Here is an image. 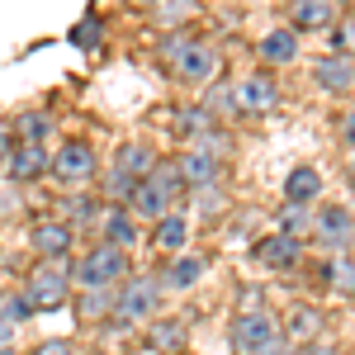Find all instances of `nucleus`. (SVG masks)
Segmentation results:
<instances>
[{
	"label": "nucleus",
	"mask_w": 355,
	"mask_h": 355,
	"mask_svg": "<svg viewBox=\"0 0 355 355\" xmlns=\"http://www.w3.org/2000/svg\"><path fill=\"white\" fill-rule=\"evenodd\" d=\"M180 194H185L180 166H175V162H157V166H152V171H147V175L133 185V194H128V209H133V218L157 223V218H166V214H175Z\"/></svg>",
	"instance_id": "f257e3e1"
},
{
	"label": "nucleus",
	"mask_w": 355,
	"mask_h": 355,
	"mask_svg": "<svg viewBox=\"0 0 355 355\" xmlns=\"http://www.w3.org/2000/svg\"><path fill=\"white\" fill-rule=\"evenodd\" d=\"M162 62L180 76L185 85H209L218 76L223 57L214 43H204V38H190V33H171L162 43Z\"/></svg>",
	"instance_id": "f03ea898"
},
{
	"label": "nucleus",
	"mask_w": 355,
	"mask_h": 355,
	"mask_svg": "<svg viewBox=\"0 0 355 355\" xmlns=\"http://www.w3.org/2000/svg\"><path fill=\"white\" fill-rule=\"evenodd\" d=\"M162 299H166V284L162 275H128L114 294V318L119 327H137V322H152L162 313Z\"/></svg>",
	"instance_id": "7ed1b4c3"
},
{
	"label": "nucleus",
	"mask_w": 355,
	"mask_h": 355,
	"mask_svg": "<svg viewBox=\"0 0 355 355\" xmlns=\"http://www.w3.org/2000/svg\"><path fill=\"white\" fill-rule=\"evenodd\" d=\"M133 275V261H128V251H119V246H90L81 261H76V270L71 279L81 284V289H119L123 279Z\"/></svg>",
	"instance_id": "20e7f679"
},
{
	"label": "nucleus",
	"mask_w": 355,
	"mask_h": 355,
	"mask_svg": "<svg viewBox=\"0 0 355 355\" xmlns=\"http://www.w3.org/2000/svg\"><path fill=\"white\" fill-rule=\"evenodd\" d=\"M71 270L67 261H38L33 275L24 279V299L33 303V313H53V308H67L71 303Z\"/></svg>",
	"instance_id": "39448f33"
},
{
	"label": "nucleus",
	"mask_w": 355,
	"mask_h": 355,
	"mask_svg": "<svg viewBox=\"0 0 355 355\" xmlns=\"http://www.w3.org/2000/svg\"><path fill=\"white\" fill-rule=\"evenodd\" d=\"M157 166V152L147 147V142H123L119 152H114V166L110 175H105V190H110L114 204H128V194H133V185Z\"/></svg>",
	"instance_id": "423d86ee"
},
{
	"label": "nucleus",
	"mask_w": 355,
	"mask_h": 355,
	"mask_svg": "<svg viewBox=\"0 0 355 355\" xmlns=\"http://www.w3.org/2000/svg\"><path fill=\"white\" fill-rule=\"evenodd\" d=\"M313 237H318V246L331 251V256L355 251V214L346 204H322V209L313 214Z\"/></svg>",
	"instance_id": "0eeeda50"
},
{
	"label": "nucleus",
	"mask_w": 355,
	"mask_h": 355,
	"mask_svg": "<svg viewBox=\"0 0 355 355\" xmlns=\"http://www.w3.org/2000/svg\"><path fill=\"white\" fill-rule=\"evenodd\" d=\"M95 171H100V162H95V147L85 137H67L53 152V175L62 185H85V180H95Z\"/></svg>",
	"instance_id": "6e6552de"
},
{
	"label": "nucleus",
	"mask_w": 355,
	"mask_h": 355,
	"mask_svg": "<svg viewBox=\"0 0 355 355\" xmlns=\"http://www.w3.org/2000/svg\"><path fill=\"white\" fill-rule=\"evenodd\" d=\"M279 318H270L266 308H242L237 318H232V351L237 355H256L270 336H279Z\"/></svg>",
	"instance_id": "1a4fd4ad"
},
{
	"label": "nucleus",
	"mask_w": 355,
	"mask_h": 355,
	"mask_svg": "<svg viewBox=\"0 0 355 355\" xmlns=\"http://www.w3.org/2000/svg\"><path fill=\"white\" fill-rule=\"evenodd\" d=\"M71 242H76V227L67 218H38L28 227V246L38 251V261H67Z\"/></svg>",
	"instance_id": "9d476101"
},
{
	"label": "nucleus",
	"mask_w": 355,
	"mask_h": 355,
	"mask_svg": "<svg viewBox=\"0 0 355 355\" xmlns=\"http://www.w3.org/2000/svg\"><path fill=\"white\" fill-rule=\"evenodd\" d=\"M175 166H180L185 190H194V194L223 185V157H218V152H209V147H190L185 157H175Z\"/></svg>",
	"instance_id": "9b49d317"
},
{
	"label": "nucleus",
	"mask_w": 355,
	"mask_h": 355,
	"mask_svg": "<svg viewBox=\"0 0 355 355\" xmlns=\"http://www.w3.org/2000/svg\"><path fill=\"white\" fill-rule=\"evenodd\" d=\"M5 175H10V185H33V180L53 175V157H48V147H43V142H15Z\"/></svg>",
	"instance_id": "f8f14e48"
},
{
	"label": "nucleus",
	"mask_w": 355,
	"mask_h": 355,
	"mask_svg": "<svg viewBox=\"0 0 355 355\" xmlns=\"http://www.w3.org/2000/svg\"><path fill=\"white\" fill-rule=\"evenodd\" d=\"M279 105V90L270 76H242L232 85V110L237 114H270Z\"/></svg>",
	"instance_id": "ddd939ff"
},
{
	"label": "nucleus",
	"mask_w": 355,
	"mask_h": 355,
	"mask_svg": "<svg viewBox=\"0 0 355 355\" xmlns=\"http://www.w3.org/2000/svg\"><path fill=\"white\" fill-rule=\"evenodd\" d=\"M251 256H256L266 270H294L303 246H299V237H289V232H270V237H261V242L251 246Z\"/></svg>",
	"instance_id": "4468645a"
},
{
	"label": "nucleus",
	"mask_w": 355,
	"mask_h": 355,
	"mask_svg": "<svg viewBox=\"0 0 355 355\" xmlns=\"http://www.w3.org/2000/svg\"><path fill=\"white\" fill-rule=\"evenodd\" d=\"M100 242L119 246V251H133L137 218H133V209H128V204H105V214H100Z\"/></svg>",
	"instance_id": "2eb2a0df"
},
{
	"label": "nucleus",
	"mask_w": 355,
	"mask_h": 355,
	"mask_svg": "<svg viewBox=\"0 0 355 355\" xmlns=\"http://www.w3.org/2000/svg\"><path fill=\"white\" fill-rule=\"evenodd\" d=\"M313 81L322 85L327 95H355V57L327 53L318 67H313Z\"/></svg>",
	"instance_id": "dca6fc26"
},
{
	"label": "nucleus",
	"mask_w": 355,
	"mask_h": 355,
	"mask_svg": "<svg viewBox=\"0 0 355 355\" xmlns=\"http://www.w3.org/2000/svg\"><path fill=\"white\" fill-rule=\"evenodd\" d=\"M336 24V0H294L289 5V28L294 33H318Z\"/></svg>",
	"instance_id": "f3484780"
},
{
	"label": "nucleus",
	"mask_w": 355,
	"mask_h": 355,
	"mask_svg": "<svg viewBox=\"0 0 355 355\" xmlns=\"http://www.w3.org/2000/svg\"><path fill=\"white\" fill-rule=\"evenodd\" d=\"M261 62L266 67H289V62H299V33L284 24V28H270L266 38H261Z\"/></svg>",
	"instance_id": "a211bd4d"
},
{
	"label": "nucleus",
	"mask_w": 355,
	"mask_h": 355,
	"mask_svg": "<svg viewBox=\"0 0 355 355\" xmlns=\"http://www.w3.org/2000/svg\"><path fill=\"white\" fill-rule=\"evenodd\" d=\"M322 194V171L318 166H294L284 175V204H318Z\"/></svg>",
	"instance_id": "6ab92c4d"
},
{
	"label": "nucleus",
	"mask_w": 355,
	"mask_h": 355,
	"mask_svg": "<svg viewBox=\"0 0 355 355\" xmlns=\"http://www.w3.org/2000/svg\"><path fill=\"white\" fill-rule=\"evenodd\" d=\"M279 327H284V336H289V346H313L318 331H322V308L299 303V308L289 313V322H279Z\"/></svg>",
	"instance_id": "aec40b11"
},
{
	"label": "nucleus",
	"mask_w": 355,
	"mask_h": 355,
	"mask_svg": "<svg viewBox=\"0 0 355 355\" xmlns=\"http://www.w3.org/2000/svg\"><path fill=\"white\" fill-rule=\"evenodd\" d=\"M185 341H190V331H185V322L180 318H152V327H147V346L157 355H180L185 351Z\"/></svg>",
	"instance_id": "412c9836"
},
{
	"label": "nucleus",
	"mask_w": 355,
	"mask_h": 355,
	"mask_svg": "<svg viewBox=\"0 0 355 355\" xmlns=\"http://www.w3.org/2000/svg\"><path fill=\"white\" fill-rule=\"evenodd\" d=\"M204 270H209V261H204V256H185V251H180V256L166 266L162 284H166V289H175V294H185V289H194V284L204 279Z\"/></svg>",
	"instance_id": "4be33fe9"
},
{
	"label": "nucleus",
	"mask_w": 355,
	"mask_h": 355,
	"mask_svg": "<svg viewBox=\"0 0 355 355\" xmlns=\"http://www.w3.org/2000/svg\"><path fill=\"white\" fill-rule=\"evenodd\" d=\"M185 242H190V227H185V218H180V214H166V218L152 223V246H157V251L180 256V251H185Z\"/></svg>",
	"instance_id": "5701e85b"
},
{
	"label": "nucleus",
	"mask_w": 355,
	"mask_h": 355,
	"mask_svg": "<svg viewBox=\"0 0 355 355\" xmlns=\"http://www.w3.org/2000/svg\"><path fill=\"white\" fill-rule=\"evenodd\" d=\"M114 294H119V289H81L76 318H81V322H105V318H114Z\"/></svg>",
	"instance_id": "b1692460"
},
{
	"label": "nucleus",
	"mask_w": 355,
	"mask_h": 355,
	"mask_svg": "<svg viewBox=\"0 0 355 355\" xmlns=\"http://www.w3.org/2000/svg\"><path fill=\"white\" fill-rule=\"evenodd\" d=\"M53 133V114L48 110H28L15 119V142H48Z\"/></svg>",
	"instance_id": "393cba45"
},
{
	"label": "nucleus",
	"mask_w": 355,
	"mask_h": 355,
	"mask_svg": "<svg viewBox=\"0 0 355 355\" xmlns=\"http://www.w3.org/2000/svg\"><path fill=\"white\" fill-rule=\"evenodd\" d=\"M327 279H331V289H336V294H346V299L355 294V256H351V251L327 261Z\"/></svg>",
	"instance_id": "a878e982"
},
{
	"label": "nucleus",
	"mask_w": 355,
	"mask_h": 355,
	"mask_svg": "<svg viewBox=\"0 0 355 355\" xmlns=\"http://www.w3.org/2000/svg\"><path fill=\"white\" fill-rule=\"evenodd\" d=\"M0 318L19 327V322H28V318H33V303H28L24 294H15V289H5V294H0Z\"/></svg>",
	"instance_id": "bb28decb"
},
{
	"label": "nucleus",
	"mask_w": 355,
	"mask_h": 355,
	"mask_svg": "<svg viewBox=\"0 0 355 355\" xmlns=\"http://www.w3.org/2000/svg\"><path fill=\"white\" fill-rule=\"evenodd\" d=\"M100 204H90V199H67V218L76 223V227H100Z\"/></svg>",
	"instance_id": "cd10ccee"
},
{
	"label": "nucleus",
	"mask_w": 355,
	"mask_h": 355,
	"mask_svg": "<svg viewBox=\"0 0 355 355\" xmlns=\"http://www.w3.org/2000/svg\"><path fill=\"white\" fill-rule=\"evenodd\" d=\"M194 19V0H162V24L180 28Z\"/></svg>",
	"instance_id": "c85d7f7f"
},
{
	"label": "nucleus",
	"mask_w": 355,
	"mask_h": 355,
	"mask_svg": "<svg viewBox=\"0 0 355 355\" xmlns=\"http://www.w3.org/2000/svg\"><path fill=\"white\" fill-rule=\"evenodd\" d=\"M308 204H284V218H279V232H289V237H299L303 227H308Z\"/></svg>",
	"instance_id": "c756f323"
},
{
	"label": "nucleus",
	"mask_w": 355,
	"mask_h": 355,
	"mask_svg": "<svg viewBox=\"0 0 355 355\" xmlns=\"http://www.w3.org/2000/svg\"><path fill=\"white\" fill-rule=\"evenodd\" d=\"M100 38H105L100 19H81V24L71 28V43H76V48H100Z\"/></svg>",
	"instance_id": "7c9ffc66"
},
{
	"label": "nucleus",
	"mask_w": 355,
	"mask_h": 355,
	"mask_svg": "<svg viewBox=\"0 0 355 355\" xmlns=\"http://www.w3.org/2000/svg\"><path fill=\"white\" fill-rule=\"evenodd\" d=\"M351 48H355V15H346L336 24V53H351Z\"/></svg>",
	"instance_id": "2f4dec72"
},
{
	"label": "nucleus",
	"mask_w": 355,
	"mask_h": 355,
	"mask_svg": "<svg viewBox=\"0 0 355 355\" xmlns=\"http://www.w3.org/2000/svg\"><path fill=\"white\" fill-rule=\"evenodd\" d=\"M256 355H289V336H284V331H279V336H270V341H266Z\"/></svg>",
	"instance_id": "473e14b6"
},
{
	"label": "nucleus",
	"mask_w": 355,
	"mask_h": 355,
	"mask_svg": "<svg viewBox=\"0 0 355 355\" xmlns=\"http://www.w3.org/2000/svg\"><path fill=\"white\" fill-rule=\"evenodd\" d=\"M341 142H346V147L355 152V110H346V114H341Z\"/></svg>",
	"instance_id": "72a5a7b5"
},
{
	"label": "nucleus",
	"mask_w": 355,
	"mask_h": 355,
	"mask_svg": "<svg viewBox=\"0 0 355 355\" xmlns=\"http://www.w3.org/2000/svg\"><path fill=\"white\" fill-rule=\"evenodd\" d=\"M10 152H15V133H5V128H0V171L10 166Z\"/></svg>",
	"instance_id": "f704fd0d"
},
{
	"label": "nucleus",
	"mask_w": 355,
	"mask_h": 355,
	"mask_svg": "<svg viewBox=\"0 0 355 355\" xmlns=\"http://www.w3.org/2000/svg\"><path fill=\"white\" fill-rule=\"evenodd\" d=\"M38 355H71V346H67V341H48Z\"/></svg>",
	"instance_id": "c9c22d12"
},
{
	"label": "nucleus",
	"mask_w": 355,
	"mask_h": 355,
	"mask_svg": "<svg viewBox=\"0 0 355 355\" xmlns=\"http://www.w3.org/2000/svg\"><path fill=\"white\" fill-rule=\"evenodd\" d=\"M10 341H15V322H5V318H0V346H10Z\"/></svg>",
	"instance_id": "e433bc0d"
},
{
	"label": "nucleus",
	"mask_w": 355,
	"mask_h": 355,
	"mask_svg": "<svg viewBox=\"0 0 355 355\" xmlns=\"http://www.w3.org/2000/svg\"><path fill=\"white\" fill-rule=\"evenodd\" d=\"M346 185L355 190V152H351V162H346Z\"/></svg>",
	"instance_id": "4c0bfd02"
},
{
	"label": "nucleus",
	"mask_w": 355,
	"mask_h": 355,
	"mask_svg": "<svg viewBox=\"0 0 355 355\" xmlns=\"http://www.w3.org/2000/svg\"><path fill=\"white\" fill-rule=\"evenodd\" d=\"M318 346V341H313ZM313 346H289V355H313Z\"/></svg>",
	"instance_id": "58836bf2"
},
{
	"label": "nucleus",
	"mask_w": 355,
	"mask_h": 355,
	"mask_svg": "<svg viewBox=\"0 0 355 355\" xmlns=\"http://www.w3.org/2000/svg\"><path fill=\"white\" fill-rule=\"evenodd\" d=\"M313 355H336V351H331V346H313Z\"/></svg>",
	"instance_id": "ea45409f"
},
{
	"label": "nucleus",
	"mask_w": 355,
	"mask_h": 355,
	"mask_svg": "<svg viewBox=\"0 0 355 355\" xmlns=\"http://www.w3.org/2000/svg\"><path fill=\"white\" fill-rule=\"evenodd\" d=\"M336 5H346V10H355V0H336Z\"/></svg>",
	"instance_id": "a19ab883"
},
{
	"label": "nucleus",
	"mask_w": 355,
	"mask_h": 355,
	"mask_svg": "<svg viewBox=\"0 0 355 355\" xmlns=\"http://www.w3.org/2000/svg\"><path fill=\"white\" fill-rule=\"evenodd\" d=\"M137 5H162V0H137Z\"/></svg>",
	"instance_id": "79ce46f5"
},
{
	"label": "nucleus",
	"mask_w": 355,
	"mask_h": 355,
	"mask_svg": "<svg viewBox=\"0 0 355 355\" xmlns=\"http://www.w3.org/2000/svg\"><path fill=\"white\" fill-rule=\"evenodd\" d=\"M0 355H15V351H10V346H0Z\"/></svg>",
	"instance_id": "37998d69"
},
{
	"label": "nucleus",
	"mask_w": 355,
	"mask_h": 355,
	"mask_svg": "<svg viewBox=\"0 0 355 355\" xmlns=\"http://www.w3.org/2000/svg\"><path fill=\"white\" fill-rule=\"evenodd\" d=\"M90 355H105V351H90Z\"/></svg>",
	"instance_id": "c03bdc74"
}]
</instances>
